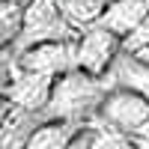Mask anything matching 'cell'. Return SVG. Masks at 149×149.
I'll return each instance as SVG.
<instances>
[{
  "mask_svg": "<svg viewBox=\"0 0 149 149\" xmlns=\"http://www.w3.org/2000/svg\"><path fill=\"white\" fill-rule=\"evenodd\" d=\"M113 86L116 84L110 74H90L74 66L57 78L51 102L45 107V119H69V122L90 125L93 119H98L102 104Z\"/></svg>",
  "mask_w": 149,
  "mask_h": 149,
  "instance_id": "cell-1",
  "label": "cell"
},
{
  "mask_svg": "<svg viewBox=\"0 0 149 149\" xmlns=\"http://www.w3.org/2000/svg\"><path fill=\"white\" fill-rule=\"evenodd\" d=\"M78 36L81 30L66 18V12L60 9V0H30L27 15H24V30L9 48L12 54H21L39 42H72Z\"/></svg>",
  "mask_w": 149,
  "mask_h": 149,
  "instance_id": "cell-2",
  "label": "cell"
},
{
  "mask_svg": "<svg viewBox=\"0 0 149 149\" xmlns=\"http://www.w3.org/2000/svg\"><path fill=\"white\" fill-rule=\"evenodd\" d=\"M122 51H125L122 36L95 21L90 27H84L78 36V69L90 74H107Z\"/></svg>",
  "mask_w": 149,
  "mask_h": 149,
  "instance_id": "cell-3",
  "label": "cell"
},
{
  "mask_svg": "<svg viewBox=\"0 0 149 149\" xmlns=\"http://www.w3.org/2000/svg\"><path fill=\"white\" fill-rule=\"evenodd\" d=\"M98 119H104V122H110V125H116L128 134H137L149 122V98L128 90V86H113L102 104Z\"/></svg>",
  "mask_w": 149,
  "mask_h": 149,
  "instance_id": "cell-4",
  "label": "cell"
},
{
  "mask_svg": "<svg viewBox=\"0 0 149 149\" xmlns=\"http://www.w3.org/2000/svg\"><path fill=\"white\" fill-rule=\"evenodd\" d=\"M15 63L21 69L60 78V74H66L69 69L78 66V39H72V42H39V45L27 48V51L15 54Z\"/></svg>",
  "mask_w": 149,
  "mask_h": 149,
  "instance_id": "cell-5",
  "label": "cell"
},
{
  "mask_svg": "<svg viewBox=\"0 0 149 149\" xmlns=\"http://www.w3.org/2000/svg\"><path fill=\"white\" fill-rule=\"evenodd\" d=\"M54 84H57V78H51V74L21 69V66L15 63L12 84L3 86L0 93H3V98H9L12 104H21V107H27V110L45 113L48 102H51V93H54Z\"/></svg>",
  "mask_w": 149,
  "mask_h": 149,
  "instance_id": "cell-6",
  "label": "cell"
},
{
  "mask_svg": "<svg viewBox=\"0 0 149 149\" xmlns=\"http://www.w3.org/2000/svg\"><path fill=\"white\" fill-rule=\"evenodd\" d=\"M45 122V113L27 110L3 98V128H0V149H24L30 143L33 131Z\"/></svg>",
  "mask_w": 149,
  "mask_h": 149,
  "instance_id": "cell-7",
  "label": "cell"
},
{
  "mask_svg": "<svg viewBox=\"0 0 149 149\" xmlns=\"http://www.w3.org/2000/svg\"><path fill=\"white\" fill-rule=\"evenodd\" d=\"M146 15H149V0H113L104 9V15L98 18V24H104L107 30L125 39L146 21Z\"/></svg>",
  "mask_w": 149,
  "mask_h": 149,
  "instance_id": "cell-8",
  "label": "cell"
},
{
  "mask_svg": "<svg viewBox=\"0 0 149 149\" xmlns=\"http://www.w3.org/2000/svg\"><path fill=\"white\" fill-rule=\"evenodd\" d=\"M107 74L113 78L116 86H128V90H134V93H140V95L149 98V63L140 60L137 54L122 51Z\"/></svg>",
  "mask_w": 149,
  "mask_h": 149,
  "instance_id": "cell-9",
  "label": "cell"
},
{
  "mask_svg": "<svg viewBox=\"0 0 149 149\" xmlns=\"http://www.w3.org/2000/svg\"><path fill=\"white\" fill-rule=\"evenodd\" d=\"M86 125L81 122H69V119H45L39 128L33 131L30 143L24 149H66Z\"/></svg>",
  "mask_w": 149,
  "mask_h": 149,
  "instance_id": "cell-10",
  "label": "cell"
},
{
  "mask_svg": "<svg viewBox=\"0 0 149 149\" xmlns=\"http://www.w3.org/2000/svg\"><path fill=\"white\" fill-rule=\"evenodd\" d=\"M86 128H90L93 149H140L137 140H134V134L110 125V122H104V119H93Z\"/></svg>",
  "mask_w": 149,
  "mask_h": 149,
  "instance_id": "cell-11",
  "label": "cell"
},
{
  "mask_svg": "<svg viewBox=\"0 0 149 149\" xmlns=\"http://www.w3.org/2000/svg\"><path fill=\"white\" fill-rule=\"evenodd\" d=\"M30 0H3L0 3V45L9 48L24 30V15H27Z\"/></svg>",
  "mask_w": 149,
  "mask_h": 149,
  "instance_id": "cell-12",
  "label": "cell"
},
{
  "mask_svg": "<svg viewBox=\"0 0 149 149\" xmlns=\"http://www.w3.org/2000/svg\"><path fill=\"white\" fill-rule=\"evenodd\" d=\"M113 3V0H60V9L66 12V18L74 24L78 30L95 24L104 15V9Z\"/></svg>",
  "mask_w": 149,
  "mask_h": 149,
  "instance_id": "cell-13",
  "label": "cell"
},
{
  "mask_svg": "<svg viewBox=\"0 0 149 149\" xmlns=\"http://www.w3.org/2000/svg\"><path fill=\"white\" fill-rule=\"evenodd\" d=\"M122 45H125V51H131V54L140 51V48H149V15H146V21H143L131 36H125V39H122Z\"/></svg>",
  "mask_w": 149,
  "mask_h": 149,
  "instance_id": "cell-14",
  "label": "cell"
},
{
  "mask_svg": "<svg viewBox=\"0 0 149 149\" xmlns=\"http://www.w3.org/2000/svg\"><path fill=\"white\" fill-rule=\"evenodd\" d=\"M66 149H93V143H90V128H84V131H81Z\"/></svg>",
  "mask_w": 149,
  "mask_h": 149,
  "instance_id": "cell-15",
  "label": "cell"
},
{
  "mask_svg": "<svg viewBox=\"0 0 149 149\" xmlns=\"http://www.w3.org/2000/svg\"><path fill=\"white\" fill-rule=\"evenodd\" d=\"M137 137H143V140H149V122H146V125L137 131Z\"/></svg>",
  "mask_w": 149,
  "mask_h": 149,
  "instance_id": "cell-16",
  "label": "cell"
},
{
  "mask_svg": "<svg viewBox=\"0 0 149 149\" xmlns=\"http://www.w3.org/2000/svg\"><path fill=\"white\" fill-rule=\"evenodd\" d=\"M134 54H137L140 60H146V63H149V48H140V51H134Z\"/></svg>",
  "mask_w": 149,
  "mask_h": 149,
  "instance_id": "cell-17",
  "label": "cell"
},
{
  "mask_svg": "<svg viewBox=\"0 0 149 149\" xmlns=\"http://www.w3.org/2000/svg\"><path fill=\"white\" fill-rule=\"evenodd\" d=\"M134 140H137V146H140V149H149V140H143V137H137V134H134Z\"/></svg>",
  "mask_w": 149,
  "mask_h": 149,
  "instance_id": "cell-18",
  "label": "cell"
}]
</instances>
